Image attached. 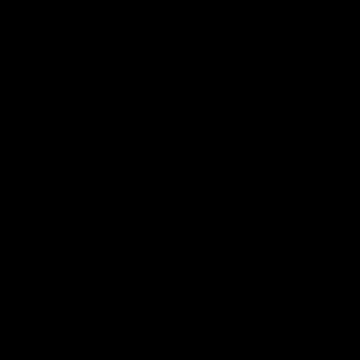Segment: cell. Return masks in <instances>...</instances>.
Listing matches in <instances>:
<instances>
[]
</instances>
